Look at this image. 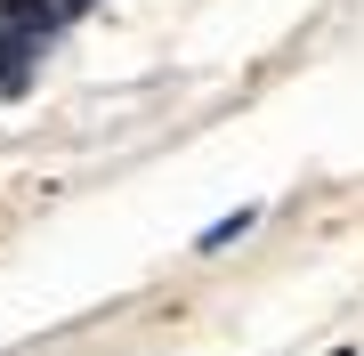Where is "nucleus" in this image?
I'll use <instances>...</instances> for the list:
<instances>
[{
	"instance_id": "f257e3e1",
	"label": "nucleus",
	"mask_w": 364,
	"mask_h": 356,
	"mask_svg": "<svg viewBox=\"0 0 364 356\" xmlns=\"http://www.w3.org/2000/svg\"><path fill=\"white\" fill-rule=\"evenodd\" d=\"M81 16H90V0H0V97L33 90L41 57H49Z\"/></svg>"
}]
</instances>
